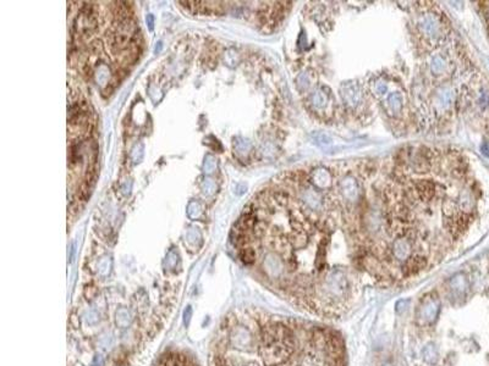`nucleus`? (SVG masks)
I'll return each instance as SVG.
<instances>
[{
    "instance_id": "nucleus-1",
    "label": "nucleus",
    "mask_w": 489,
    "mask_h": 366,
    "mask_svg": "<svg viewBox=\"0 0 489 366\" xmlns=\"http://www.w3.org/2000/svg\"><path fill=\"white\" fill-rule=\"evenodd\" d=\"M209 366H349L346 343L324 324L237 308L220 321Z\"/></svg>"
},
{
    "instance_id": "nucleus-2",
    "label": "nucleus",
    "mask_w": 489,
    "mask_h": 366,
    "mask_svg": "<svg viewBox=\"0 0 489 366\" xmlns=\"http://www.w3.org/2000/svg\"><path fill=\"white\" fill-rule=\"evenodd\" d=\"M417 192H418L419 197L423 200H428L433 197L434 194V183L430 181H419L416 184Z\"/></svg>"
},
{
    "instance_id": "nucleus-3",
    "label": "nucleus",
    "mask_w": 489,
    "mask_h": 366,
    "mask_svg": "<svg viewBox=\"0 0 489 366\" xmlns=\"http://www.w3.org/2000/svg\"><path fill=\"white\" fill-rule=\"evenodd\" d=\"M313 138L318 145H328L331 143V138L329 136L324 133H318V134H313Z\"/></svg>"
},
{
    "instance_id": "nucleus-4",
    "label": "nucleus",
    "mask_w": 489,
    "mask_h": 366,
    "mask_svg": "<svg viewBox=\"0 0 489 366\" xmlns=\"http://www.w3.org/2000/svg\"><path fill=\"white\" fill-rule=\"evenodd\" d=\"M389 103L394 110H399L401 108V97L399 94H391L389 98Z\"/></svg>"
},
{
    "instance_id": "nucleus-5",
    "label": "nucleus",
    "mask_w": 489,
    "mask_h": 366,
    "mask_svg": "<svg viewBox=\"0 0 489 366\" xmlns=\"http://www.w3.org/2000/svg\"><path fill=\"white\" fill-rule=\"evenodd\" d=\"M432 67H433V70H434V71H436V67H439V71H440L441 68H443V64H441V60L439 59V57H435L434 61H433Z\"/></svg>"
},
{
    "instance_id": "nucleus-6",
    "label": "nucleus",
    "mask_w": 489,
    "mask_h": 366,
    "mask_svg": "<svg viewBox=\"0 0 489 366\" xmlns=\"http://www.w3.org/2000/svg\"><path fill=\"white\" fill-rule=\"evenodd\" d=\"M162 366H179V365H162Z\"/></svg>"
}]
</instances>
